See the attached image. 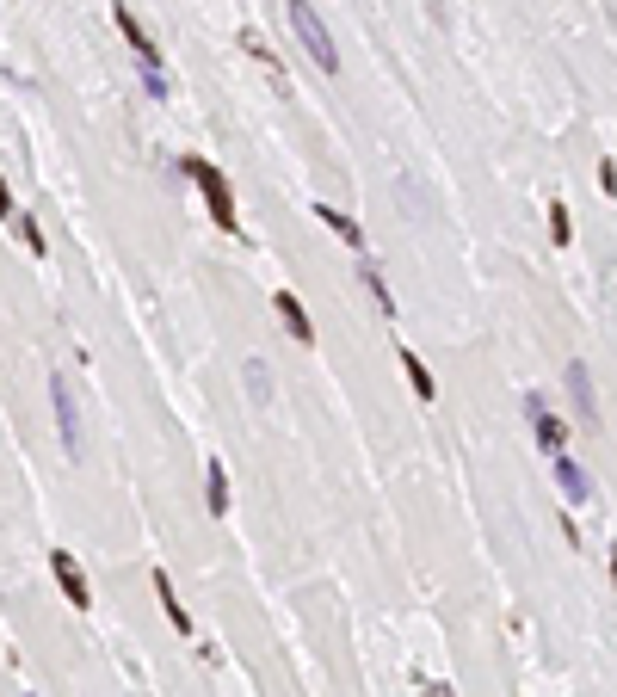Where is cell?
<instances>
[{
	"mask_svg": "<svg viewBox=\"0 0 617 697\" xmlns=\"http://www.w3.org/2000/svg\"><path fill=\"white\" fill-rule=\"evenodd\" d=\"M284 19H290V31H297V50H309V62L321 68V75H340V44H334V31H328V19H321L315 0H284Z\"/></svg>",
	"mask_w": 617,
	"mask_h": 697,
	"instance_id": "6da1fadb",
	"label": "cell"
},
{
	"mask_svg": "<svg viewBox=\"0 0 617 697\" xmlns=\"http://www.w3.org/2000/svg\"><path fill=\"white\" fill-rule=\"evenodd\" d=\"M112 25L124 31V44L136 50V68H142V87H149V99H167L173 87H167V68H161V50H155V38L142 31V19L130 13V0H112Z\"/></svg>",
	"mask_w": 617,
	"mask_h": 697,
	"instance_id": "7a4b0ae2",
	"label": "cell"
},
{
	"mask_svg": "<svg viewBox=\"0 0 617 697\" xmlns=\"http://www.w3.org/2000/svg\"><path fill=\"white\" fill-rule=\"evenodd\" d=\"M186 173L198 179V192H204V204H210V223L223 229V235H235V229H241V216H235V192H229L223 167L204 161V155H186Z\"/></svg>",
	"mask_w": 617,
	"mask_h": 697,
	"instance_id": "3957f363",
	"label": "cell"
},
{
	"mask_svg": "<svg viewBox=\"0 0 617 697\" xmlns=\"http://www.w3.org/2000/svg\"><path fill=\"white\" fill-rule=\"evenodd\" d=\"M50 408H56L62 451H68V457H81V451H87V432H81V408H75V389H68L62 371H50Z\"/></svg>",
	"mask_w": 617,
	"mask_h": 697,
	"instance_id": "277c9868",
	"label": "cell"
},
{
	"mask_svg": "<svg viewBox=\"0 0 617 697\" xmlns=\"http://www.w3.org/2000/svg\"><path fill=\"white\" fill-rule=\"evenodd\" d=\"M562 383H568V401H574L580 426H593V432H599V395H593V371H587V364H580V358H568Z\"/></svg>",
	"mask_w": 617,
	"mask_h": 697,
	"instance_id": "5b68a950",
	"label": "cell"
},
{
	"mask_svg": "<svg viewBox=\"0 0 617 697\" xmlns=\"http://www.w3.org/2000/svg\"><path fill=\"white\" fill-rule=\"evenodd\" d=\"M50 574H56V586H62V599L75 605V611H87L93 605V586H87V574H81V562L68 556V549H50Z\"/></svg>",
	"mask_w": 617,
	"mask_h": 697,
	"instance_id": "8992f818",
	"label": "cell"
},
{
	"mask_svg": "<svg viewBox=\"0 0 617 697\" xmlns=\"http://www.w3.org/2000/svg\"><path fill=\"white\" fill-rule=\"evenodd\" d=\"M525 420H531V438H537V445L550 451V457H556V451L568 445V426H562V420H556L550 408H543V395H525Z\"/></svg>",
	"mask_w": 617,
	"mask_h": 697,
	"instance_id": "52a82bcc",
	"label": "cell"
},
{
	"mask_svg": "<svg viewBox=\"0 0 617 697\" xmlns=\"http://www.w3.org/2000/svg\"><path fill=\"white\" fill-rule=\"evenodd\" d=\"M556 488H562V500H568V506H587V500L599 494V488H593V475L580 469L574 457H562V451H556Z\"/></svg>",
	"mask_w": 617,
	"mask_h": 697,
	"instance_id": "ba28073f",
	"label": "cell"
},
{
	"mask_svg": "<svg viewBox=\"0 0 617 697\" xmlns=\"http://www.w3.org/2000/svg\"><path fill=\"white\" fill-rule=\"evenodd\" d=\"M272 303H278L284 327H290V334H297V346H315V321H309V309L297 303V290H272Z\"/></svg>",
	"mask_w": 617,
	"mask_h": 697,
	"instance_id": "9c48e42d",
	"label": "cell"
},
{
	"mask_svg": "<svg viewBox=\"0 0 617 697\" xmlns=\"http://www.w3.org/2000/svg\"><path fill=\"white\" fill-rule=\"evenodd\" d=\"M358 284H365V297L377 303V315H395V290H389V278L377 272L371 253H358Z\"/></svg>",
	"mask_w": 617,
	"mask_h": 697,
	"instance_id": "30bf717a",
	"label": "cell"
},
{
	"mask_svg": "<svg viewBox=\"0 0 617 697\" xmlns=\"http://www.w3.org/2000/svg\"><path fill=\"white\" fill-rule=\"evenodd\" d=\"M155 593H161V611H167V623L179 636H198V623H192V611L179 605V593H173V580H167V568H155Z\"/></svg>",
	"mask_w": 617,
	"mask_h": 697,
	"instance_id": "8fae6325",
	"label": "cell"
},
{
	"mask_svg": "<svg viewBox=\"0 0 617 697\" xmlns=\"http://www.w3.org/2000/svg\"><path fill=\"white\" fill-rule=\"evenodd\" d=\"M229 500H235V494H229V469L210 457V463H204V506H210V519H223Z\"/></svg>",
	"mask_w": 617,
	"mask_h": 697,
	"instance_id": "7c38bea8",
	"label": "cell"
},
{
	"mask_svg": "<svg viewBox=\"0 0 617 697\" xmlns=\"http://www.w3.org/2000/svg\"><path fill=\"white\" fill-rule=\"evenodd\" d=\"M315 223H328V229H334V235H340L352 253H371V247H365V229H358L346 210H334V204H315Z\"/></svg>",
	"mask_w": 617,
	"mask_h": 697,
	"instance_id": "4fadbf2b",
	"label": "cell"
},
{
	"mask_svg": "<svg viewBox=\"0 0 617 697\" xmlns=\"http://www.w3.org/2000/svg\"><path fill=\"white\" fill-rule=\"evenodd\" d=\"M395 358H402V371H408V383H414V395H420V401H439V383H432V371L420 364V352H414V346H395Z\"/></svg>",
	"mask_w": 617,
	"mask_h": 697,
	"instance_id": "5bb4252c",
	"label": "cell"
},
{
	"mask_svg": "<svg viewBox=\"0 0 617 697\" xmlns=\"http://www.w3.org/2000/svg\"><path fill=\"white\" fill-rule=\"evenodd\" d=\"M241 389H247V401H260V408H266V401H272V364L266 358H247L241 364Z\"/></svg>",
	"mask_w": 617,
	"mask_h": 697,
	"instance_id": "9a60e30c",
	"label": "cell"
},
{
	"mask_svg": "<svg viewBox=\"0 0 617 697\" xmlns=\"http://www.w3.org/2000/svg\"><path fill=\"white\" fill-rule=\"evenodd\" d=\"M550 241H556V247H568V241H574V216H568V204H562V198H550Z\"/></svg>",
	"mask_w": 617,
	"mask_h": 697,
	"instance_id": "2e32d148",
	"label": "cell"
},
{
	"mask_svg": "<svg viewBox=\"0 0 617 697\" xmlns=\"http://www.w3.org/2000/svg\"><path fill=\"white\" fill-rule=\"evenodd\" d=\"M13 229H19V241H25L31 253H50V247H44V229H38V216H25V210H13Z\"/></svg>",
	"mask_w": 617,
	"mask_h": 697,
	"instance_id": "e0dca14e",
	"label": "cell"
},
{
	"mask_svg": "<svg viewBox=\"0 0 617 697\" xmlns=\"http://www.w3.org/2000/svg\"><path fill=\"white\" fill-rule=\"evenodd\" d=\"M599 186H605V192H617V161H599Z\"/></svg>",
	"mask_w": 617,
	"mask_h": 697,
	"instance_id": "ac0fdd59",
	"label": "cell"
},
{
	"mask_svg": "<svg viewBox=\"0 0 617 697\" xmlns=\"http://www.w3.org/2000/svg\"><path fill=\"white\" fill-rule=\"evenodd\" d=\"M0 223H13V192H7V179H0Z\"/></svg>",
	"mask_w": 617,
	"mask_h": 697,
	"instance_id": "d6986e66",
	"label": "cell"
},
{
	"mask_svg": "<svg viewBox=\"0 0 617 697\" xmlns=\"http://www.w3.org/2000/svg\"><path fill=\"white\" fill-rule=\"evenodd\" d=\"M426 697H457V691H451V685H432V691H426Z\"/></svg>",
	"mask_w": 617,
	"mask_h": 697,
	"instance_id": "ffe728a7",
	"label": "cell"
},
{
	"mask_svg": "<svg viewBox=\"0 0 617 697\" xmlns=\"http://www.w3.org/2000/svg\"><path fill=\"white\" fill-rule=\"evenodd\" d=\"M611 586H617V543H611Z\"/></svg>",
	"mask_w": 617,
	"mask_h": 697,
	"instance_id": "44dd1931",
	"label": "cell"
}]
</instances>
